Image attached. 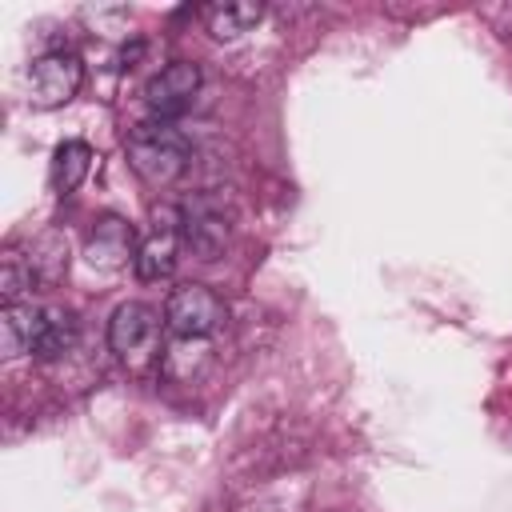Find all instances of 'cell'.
Returning <instances> with one entry per match:
<instances>
[{"instance_id":"obj_2","label":"cell","mask_w":512,"mask_h":512,"mask_svg":"<svg viewBox=\"0 0 512 512\" xmlns=\"http://www.w3.org/2000/svg\"><path fill=\"white\" fill-rule=\"evenodd\" d=\"M228 320L224 300L208 284H180L164 304V328L176 340H208Z\"/></svg>"},{"instance_id":"obj_7","label":"cell","mask_w":512,"mask_h":512,"mask_svg":"<svg viewBox=\"0 0 512 512\" xmlns=\"http://www.w3.org/2000/svg\"><path fill=\"white\" fill-rule=\"evenodd\" d=\"M136 248H140L136 244V228L128 220H120V216H104V220H96V228H92V236L84 244V256H88L92 268L116 272L128 260H136Z\"/></svg>"},{"instance_id":"obj_1","label":"cell","mask_w":512,"mask_h":512,"mask_svg":"<svg viewBox=\"0 0 512 512\" xmlns=\"http://www.w3.org/2000/svg\"><path fill=\"white\" fill-rule=\"evenodd\" d=\"M124 156H128V168H132L144 184L164 188V184H176V180L188 172L192 148H188V140H184L176 128L152 120L148 128H140V132L128 140Z\"/></svg>"},{"instance_id":"obj_12","label":"cell","mask_w":512,"mask_h":512,"mask_svg":"<svg viewBox=\"0 0 512 512\" xmlns=\"http://www.w3.org/2000/svg\"><path fill=\"white\" fill-rule=\"evenodd\" d=\"M264 20V4L260 0H240V4H212L204 8V24L216 40H240L244 32H252Z\"/></svg>"},{"instance_id":"obj_14","label":"cell","mask_w":512,"mask_h":512,"mask_svg":"<svg viewBox=\"0 0 512 512\" xmlns=\"http://www.w3.org/2000/svg\"><path fill=\"white\" fill-rule=\"evenodd\" d=\"M32 284H36V272H32L28 256L8 252L4 264H0V296H4V304H20V296H24Z\"/></svg>"},{"instance_id":"obj_5","label":"cell","mask_w":512,"mask_h":512,"mask_svg":"<svg viewBox=\"0 0 512 512\" xmlns=\"http://www.w3.org/2000/svg\"><path fill=\"white\" fill-rule=\"evenodd\" d=\"M156 332H160V316H156V308H148L140 300H124L108 316V348L128 364L144 360L156 348Z\"/></svg>"},{"instance_id":"obj_4","label":"cell","mask_w":512,"mask_h":512,"mask_svg":"<svg viewBox=\"0 0 512 512\" xmlns=\"http://www.w3.org/2000/svg\"><path fill=\"white\" fill-rule=\"evenodd\" d=\"M200 64H192V60H172V64H164L148 84H144V108L152 112V120L156 124H168L172 116H180L188 104H192V96L200 92Z\"/></svg>"},{"instance_id":"obj_13","label":"cell","mask_w":512,"mask_h":512,"mask_svg":"<svg viewBox=\"0 0 512 512\" xmlns=\"http://www.w3.org/2000/svg\"><path fill=\"white\" fill-rule=\"evenodd\" d=\"M28 264L36 272V280H60L68 272V236H60V232L36 236L28 248Z\"/></svg>"},{"instance_id":"obj_10","label":"cell","mask_w":512,"mask_h":512,"mask_svg":"<svg viewBox=\"0 0 512 512\" xmlns=\"http://www.w3.org/2000/svg\"><path fill=\"white\" fill-rule=\"evenodd\" d=\"M40 316H44V304H4L0 308V352H4V360H16L24 352L32 356Z\"/></svg>"},{"instance_id":"obj_3","label":"cell","mask_w":512,"mask_h":512,"mask_svg":"<svg viewBox=\"0 0 512 512\" xmlns=\"http://www.w3.org/2000/svg\"><path fill=\"white\" fill-rule=\"evenodd\" d=\"M84 84V64L76 52H44L32 60L28 68V92H32V104L36 108H64Z\"/></svg>"},{"instance_id":"obj_11","label":"cell","mask_w":512,"mask_h":512,"mask_svg":"<svg viewBox=\"0 0 512 512\" xmlns=\"http://www.w3.org/2000/svg\"><path fill=\"white\" fill-rule=\"evenodd\" d=\"M92 160H96L92 144H84V140H64V144L52 152V168H48V176H52V188H56L60 196L76 192V188L88 180V172H92Z\"/></svg>"},{"instance_id":"obj_9","label":"cell","mask_w":512,"mask_h":512,"mask_svg":"<svg viewBox=\"0 0 512 512\" xmlns=\"http://www.w3.org/2000/svg\"><path fill=\"white\" fill-rule=\"evenodd\" d=\"M76 336H80L76 312L64 308V304H44L40 332H36V344H32V360H60L64 352H72Z\"/></svg>"},{"instance_id":"obj_8","label":"cell","mask_w":512,"mask_h":512,"mask_svg":"<svg viewBox=\"0 0 512 512\" xmlns=\"http://www.w3.org/2000/svg\"><path fill=\"white\" fill-rule=\"evenodd\" d=\"M180 240L200 256V260H216L228 244V220L220 208H212L208 200H196L192 208L180 212Z\"/></svg>"},{"instance_id":"obj_6","label":"cell","mask_w":512,"mask_h":512,"mask_svg":"<svg viewBox=\"0 0 512 512\" xmlns=\"http://www.w3.org/2000/svg\"><path fill=\"white\" fill-rule=\"evenodd\" d=\"M176 252H180V212L164 208V216L156 212V228L140 240L132 268L140 280H164L176 268Z\"/></svg>"}]
</instances>
